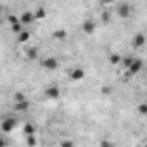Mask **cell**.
<instances>
[{"label": "cell", "mask_w": 147, "mask_h": 147, "mask_svg": "<svg viewBox=\"0 0 147 147\" xmlns=\"http://www.w3.org/2000/svg\"><path fill=\"white\" fill-rule=\"evenodd\" d=\"M18 126V119L14 116H7L2 119V123H0V131L2 133H11L14 131V128Z\"/></svg>", "instance_id": "1"}, {"label": "cell", "mask_w": 147, "mask_h": 147, "mask_svg": "<svg viewBox=\"0 0 147 147\" xmlns=\"http://www.w3.org/2000/svg\"><path fill=\"white\" fill-rule=\"evenodd\" d=\"M67 76H69V80L71 82H75V83H78V82H82L83 78H85V69L83 67H71L69 71H67Z\"/></svg>", "instance_id": "2"}, {"label": "cell", "mask_w": 147, "mask_h": 147, "mask_svg": "<svg viewBox=\"0 0 147 147\" xmlns=\"http://www.w3.org/2000/svg\"><path fill=\"white\" fill-rule=\"evenodd\" d=\"M7 23H9V26H11L12 33H16V35H18V33H21V31H23V26H24V24L21 23L19 16H12V14H11V16L7 18Z\"/></svg>", "instance_id": "3"}, {"label": "cell", "mask_w": 147, "mask_h": 147, "mask_svg": "<svg viewBox=\"0 0 147 147\" xmlns=\"http://www.w3.org/2000/svg\"><path fill=\"white\" fill-rule=\"evenodd\" d=\"M131 12H133L131 5H130V4H126V2H123V4H119V5L116 7V14H118L121 19H128V18L131 16Z\"/></svg>", "instance_id": "4"}, {"label": "cell", "mask_w": 147, "mask_h": 147, "mask_svg": "<svg viewBox=\"0 0 147 147\" xmlns=\"http://www.w3.org/2000/svg\"><path fill=\"white\" fill-rule=\"evenodd\" d=\"M40 66H42V69H45V71H55V69L59 67V61H57L55 57H45V59H42Z\"/></svg>", "instance_id": "5"}, {"label": "cell", "mask_w": 147, "mask_h": 147, "mask_svg": "<svg viewBox=\"0 0 147 147\" xmlns=\"http://www.w3.org/2000/svg\"><path fill=\"white\" fill-rule=\"evenodd\" d=\"M19 19H21V23H23L24 26H30V24H33V23L36 21V16H35V11H24V12H21V16H19Z\"/></svg>", "instance_id": "6"}, {"label": "cell", "mask_w": 147, "mask_h": 147, "mask_svg": "<svg viewBox=\"0 0 147 147\" xmlns=\"http://www.w3.org/2000/svg\"><path fill=\"white\" fill-rule=\"evenodd\" d=\"M95 30H97V23H95L94 19H85V21L82 23V31H83L85 35H94Z\"/></svg>", "instance_id": "7"}, {"label": "cell", "mask_w": 147, "mask_h": 147, "mask_svg": "<svg viewBox=\"0 0 147 147\" xmlns=\"http://www.w3.org/2000/svg\"><path fill=\"white\" fill-rule=\"evenodd\" d=\"M142 69H144V61L142 59H133V62L130 64V67L125 69V71H128L131 76H135V75H138Z\"/></svg>", "instance_id": "8"}, {"label": "cell", "mask_w": 147, "mask_h": 147, "mask_svg": "<svg viewBox=\"0 0 147 147\" xmlns=\"http://www.w3.org/2000/svg\"><path fill=\"white\" fill-rule=\"evenodd\" d=\"M43 94H45V97H47V99L55 100V99H59V97H61V88H59L57 85H50V87H47V88L43 90Z\"/></svg>", "instance_id": "9"}, {"label": "cell", "mask_w": 147, "mask_h": 147, "mask_svg": "<svg viewBox=\"0 0 147 147\" xmlns=\"http://www.w3.org/2000/svg\"><path fill=\"white\" fill-rule=\"evenodd\" d=\"M145 42H147V38H145L144 33H135L133 38H131V47L133 49H142L145 45Z\"/></svg>", "instance_id": "10"}, {"label": "cell", "mask_w": 147, "mask_h": 147, "mask_svg": "<svg viewBox=\"0 0 147 147\" xmlns=\"http://www.w3.org/2000/svg\"><path fill=\"white\" fill-rule=\"evenodd\" d=\"M30 106H31V102H30L28 99H23V100L14 102V111H16V113H26V111L30 109Z\"/></svg>", "instance_id": "11"}, {"label": "cell", "mask_w": 147, "mask_h": 147, "mask_svg": "<svg viewBox=\"0 0 147 147\" xmlns=\"http://www.w3.org/2000/svg\"><path fill=\"white\" fill-rule=\"evenodd\" d=\"M52 38L57 40V42H64V40L67 38V31H66V30H55V31L52 33Z\"/></svg>", "instance_id": "12"}, {"label": "cell", "mask_w": 147, "mask_h": 147, "mask_svg": "<svg viewBox=\"0 0 147 147\" xmlns=\"http://www.w3.org/2000/svg\"><path fill=\"white\" fill-rule=\"evenodd\" d=\"M30 38H31V33H30L28 30H23L21 33H18V42H19V43H28Z\"/></svg>", "instance_id": "13"}, {"label": "cell", "mask_w": 147, "mask_h": 147, "mask_svg": "<svg viewBox=\"0 0 147 147\" xmlns=\"http://www.w3.org/2000/svg\"><path fill=\"white\" fill-rule=\"evenodd\" d=\"M38 57V49L36 47H28L26 49V59L28 61H35Z\"/></svg>", "instance_id": "14"}, {"label": "cell", "mask_w": 147, "mask_h": 147, "mask_svg": "<svg viewBox=\"0 0 147 147\" xmlns=\"http://www.w3.org/2000/svg\"><path fill=\"white\" fill-rule=\"evenodd\" d=\"M121 59H123V57H121L119 54H109V57H107V61H109L113 66H119V64H121Z\"/></svg>", "instance_id": "15"}, {"label": "cell", "mask_w": 147, "mask_h": 147, "mask_svg": "<svg viewBox=\"0 0 147 147\" xmlns=\"http://www.w3.org/2000/svg\"><path fill=\"white\" fill-rule=\"evenodd\" d=\"M100 23H102V24H109V23H111V9H106V11L100 14Z\"/></svg>", "instance_id": "16"}, {"label": "cell", "mask_w": 147, "mask_h": 147, "mask_svg": "<svg viewBox=\"0 0 147 147\" xmlns=\"http://www.w3.org/2000/svg\"><path fill=\"white\" fill-rule=\"evenodd\" d=\"M23 131H24V135L28 137V135H35L36 128H35V125H33V123H26V125H24V128H23Z\"/></svg>", "instance_id": "17"}, {"label": "cell", "mask_w": 147, "mask_h": 147, "mask_svg": "<svg viewBox=\"0 0 147 147\" xmlns=\"http://www.w3.org/2000/svg\"><path fill=\"white\" fill-rule=\"evenodd\" d=\"M133 59H135V57H130V55L123 57V59H121V64H119V67H123V69H128V67H130V64L133 62Z\"/></svg>", "instance_id": "18"}, {"label": "cell", "mask_w": 147, "mask_h": 147, "mask_svg": "<svg viewBox=\"0 0 147 147\" xmlns=\"http://www.w3.org/2000/svg\"><path fill=\"white\" fill-rule=\"evenodd\" d=\"M35 16H36V21H40V19H45V18H47V11H45L43 7H36V11H35Z\"/></svg>", "instance_id": "19"}, {"label": "cell", "mask_w": 147, "mask_h": 147, "mask_svg": "<svg viewBox=\"0 0 147 147\" xmlns=\"http://www.w3.org/2000/svg\"><path fill=\"white\" fill-rule=\"evenodd\" d=\"M137 111H138L140 116H147V102H140L138 107H137Z\"/></svg>", "instance_id": "20"}, {"label": "cell", "mask_w": 147, "mask_h": 147, "mask_svg": "<svg viewBox=\"0 0 147 147\" xmlns=\"http://www.w3.org/2000/svg\"><path fill=\"white\" fill-rule=\"evenodd\" d=\"M23 99H26V97H24L21 92H16V94H14V97H12V100H14V102H18V100H23Z\"/></svg>", "instance_id": "21"}, {"label": "cell", "mask_w": 147, "mask_h": 147, "mask_svg": "<svg viewBox=\"0 0 147 147\" xmlns=\"http://www.w3.org/2000/svg\"><path fill=\"white\" fill-rule=\"evenodd\" d=\"M26 144H28V145H35V144H36V140L33 138V135H28V137H26Z\"/></svg>", "instance_id": "22"}, {"label": "cell", "mask_w": 147, "mask_h": 147, "mask_svg": "<svg viewBox=\"0 0 147 147\" xmlns=\"http://www.w3.org/2000/svg\"><path fill=\"white\" fill-rule=\"evenodd\" d=\"M100 2H102V5H106V7H111L116 0H100Z\"/></svg>", "instance_id": "23"}, {"label": "cell", "mask_w": 147, "mask_h": 147, "mask_svg": "<svg viewBox=\"0 0 147 147\" xmlns=\"http://www.w3.org/2000/svg\"><path fill=\"white\" fill-rule=\"evenodd\" d=\"M61 145H64V147H71V145H75V142H73V140H62Z\"/></svg>", "instance_id": "24"}, {"label": "cell", "mask_w": 147, "mask_h": 147, "mask_svg": "<svg viewBox=\"0 0 147 147\" xmlns=\"http://www.w3.org/2000/svg\"><path fill=\"white\" fill-rule=\"evenodd\" d=\"M100 90H102V94H104V95H109V94L113 92V88H111V87H102Z\"/></svg>", "instance_id": "25"}]
</instances>
